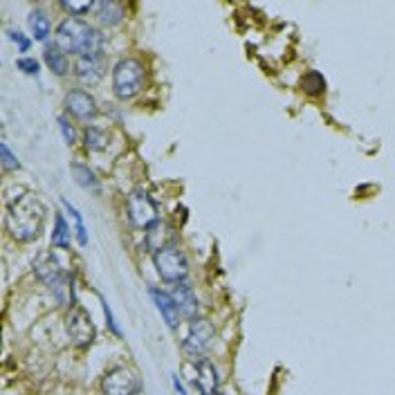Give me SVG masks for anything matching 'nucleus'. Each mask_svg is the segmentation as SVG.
<instances>
[{
  "instance_id": "8",
  "label": "nucleus",
  "mask_w": 395,
  "mask_h": 395,
  "mask_svg": "<svg viewBox=\"0 0 395 395\" xmlns=\"http://www.w3.org/2000/svg\"><path fill=\"white\" fill-rule=\"evenodd\" d=\"M34 274L45 283L47 288L61 290L65 281V272L61 268V263L56 261V256L52 252H41L34 261Z\"/></svg>"
},
{
  "instance_id": "4",
  "label": "nucleus",
  "mask_w": 395,
  "mask_h": 395,
  "mask_svg": "<svg viewBox=\"0 0 395 395\" xmlns=\"http://www.w3.org/2000/svg\"><path fill=\"white\" fill-rule=\"evenodd\" d=\"M153 261H156V268H158V274L162 277V281L180 283L186 279L189 261H186L184 252L180 250V245H171L167 250L153 254Z\"/></svg>"
},
{
  "instance_id": "12",
  "label": "nucleus",
  "mask_w": 395,
  "mask_h": 395,
  "mask_svg": "<svg viewBox=\"0 0 395 395\" xmlns=\"http://www.w3.org/2000/svg\"><path fill=\"white\" fill-rule=\"evenodd\" d=\"M195 380L193 386L200 395H216L218 393V373L209 359H195Z\"/></svg>"
},
{
  "instance_id": "1",
  "label": "nucleus",
  "mask_w": 395,
  "mask_h": 395,
  "mask_svg": "<svg viewBox=\"0 0 395 395\" xmlns=\"http://www.w3.org/2000/svg\"><path fill=\"white\" fill-rule=\"evenodd\" d=\"M45 225V207L34 193H25L7 204L5 227L19 243L36 240Z\"/></svg>"
},
{
  "instance_id": "27",
  "label": "nucleus",
  "mask_w": 395,
  "mask_h": 395,
  "mask_svg": "<svg viewBox=\"0 0 395 395\" xmlns=\"http://www.w3.org/2000/svg\"><path fill=\"white\" fill-rule=\"evenodd\" d=\"M58 124H61V133L65 137V142L67 144H74L76 142V131H74V126H72L70 119H67L65 115H61V117H58Z\"/></svg>"
},
{
  "instance_id": "15",
  "label": "nucleus",
  "mask_w": 395,
  "mask_h": 395,
  "mask_svg": "<svg viewBox=\"0 0 395 395\" xmlns=\"http://www.w3.org/2000/svg\"><path fill=\"white\" fill-rule=\"evenodd\" d=\"M151 299L156 301V306H158V310H160V314H162V319L167 321V325L171 330H175L178 328V323H180V310H178V306H175V301H173V297L169 295V292H162V290H158V288H151Z\"/></svg>"
},
{
  "instance_id": "16",
  "label": "nucleus",
  "mask_w": 395,
  "mask_h": 395,
  "mask_svg": "<svg viewBox=\"0 0 395 395\" xmlns=\"http://www.w3.org/2000/svg\"><path fill=\"white\" fill-rule=\"evenodd\" d=\"M43 56H45V63L54 74H58V76L67 74V67H70V65H67V56H65L63 47L58 45V43H47Z\"/></svg>"
},
{
  "instance_id": "5",
  "label": "nucleus",
  "mask_w": 395,
  "mask_h": 395,
  "mask_svg": "<svg viewBox=\"0 0 395 395\" xmlns=\"http://www.w3.org/2000/svg\"><path fill=\"white\" fill-rule=\"evenodd\" d=\"M126 211H128V220H131V225L140 227V229H149L153 222L160 220L158 218V204L149 195V191H144V189H135V191L128 195Z\"/></svg>"
},
{
  "instance_id": "10",
  "label": "nucleus",
  "mask_w": 395,
  "mask_h": 395,
  "mask_svg": "<svg viewBox=\"0 0 395 395\" xmlns=\"http://www.w3.org/2000/svg\"><path fill=\"white\" fill-rule=\"evenodd\" d=\"M171 245H178V234L175 229L164 220H156L153 225L146 229V250L158 254L162 250H167Z\"/></svg>"
},
{
  "instance_id": "18",
  "label": "nucleus",
  "mask_w": 395,
  "mask_h": 395,
  "mask_svg": "<svg viewBox=\"0 0 395 395\" xmlns=\"http://www.w3.org/2000/svg\"><path fill=\"white\" fill-rule=\"evenodd\" d=\"M30 30L34 34V39L36 41H45L50 36V19L45 12L41 10H34L30 14Z\"/></svg>"
},
{
  "instance_id": "19",
  "label": "nucleus",
  "mask_w": 395,
  "mask_h": 395,
  "mask_svg": "<svg viewBox=\"0 0 395 395\" xmlns=\"http://www.w3.org/2000/svg\"><path fill=\"white\" fill-rule=\"evenodd\" d=\"M52 245L61 247V250H67V247H70V229H67V222L63 218V213H56V218H54Z\"/></svg>"
},
{
  "instance_id": "22",
  "label": "nucleus",
  "mask_w": 395,
  "mask_h": 395,
  "mask_svg": "<svg viewBox=\"0 0 395 395\" xmlns=\"http://www.w3.org/2000/svg\"><path fill=\"white\" fill-rule=\"evenodd\" d=\"M63 207L67 209V213L72 216L74 225H76V240H79V245H88V234H85V225H83V216L79 213V209L72 207L70 202L63 200Z\"/></svg>"
},
{
  "instance_id": "20",
  "label": "nucleus",
  "mask_w": 395,
  "mask_h": 395,
  "mask_svg": "<svg viewBox=\"0 0 395 395\" xmlns=\"http://www.w3.org/2000/svg\"><path fill=\"white\" fill-rule=\"evenodd\" d=\"M106 146H108V137L101 128H97V126L85 128V149L92 153H99V151H104Z\"/></svg>"
},
{
  "instance_id": "25",
  "label": "nucleus",
  "mask_w": 395,
  "mask_h": 395,
  "mask_svg": "<svg viewBox=\"0 0 395 395\" xmlns=\"http://www.w3.org/2000/svg\"><path fill=\"white\" fill-rule=\"evenodd\" d=\"M61 7L70 12L72 16H76V19H79L81 14H88V12L94 10V3H61Z\"/></svg>"
},
{
  "instance_id": "13",
  "label": "nucleus",
  "mask_w": 395,
  "mask_h": 395,
  "mask_svg": "<svg viewBox=\"0 0 395 395\" xmlns=\"http://www.w3.org/2000/svg\"><path fill=\"white\" fill-rule=\"evenodd\" d=\"M171 297H173V301H175V306H178L180 314L193 321L195 317H198V310H200L193 288L189 286V283L180 281V283H175V288H173V292H171Z\"/></svg>"
},
{
  "instance_id": "9",
  "label": "nucleus",
  "mask_w": 395,
  "mask_h": 395,
  "mask_svg": "<svg viewBox=\"0 0 395 395\" xmlns=\"http://www.w3.org/2000/svg\"><path fill=\"white\" fill-rule=\"evenodd\" d=\"M213 325L204 319H193L191 325H189V332L182 341V348L189 355H202L204 350L211 346L213 341Z\"/></svg>"
},
{
  "instance_id": "7",
  "label": "nucleus",
  "mask_w": 395,
  "mask_h": 395,
  "mask_svg": "<svg viewBox=\"0 0 395 395\" xmlns=\"http://www.w3.org/2000/svg\"><path fill=\"white\" fill-rule=\"evenodd\" d=\"M65 328H67V334H70V339L79 348L90 346V343L94 341V323L90 319L88 310L81 306H72V310L67 312Z\"/></svg>"
},
{
  "instance_id": "3",
  "label": "nucleus",
  "mask_w": 395,
  "mask_h": 395,
  "mask_svg": "<svg viewBox=\"0 0 395 395\" xmlns=\"http://www.w3.org/2000/svg\"><path fill=\"white\" fill-rule=\"evenodd\" d=\"M146 67L140 58H122L113 67V90L119 99H133L144 88Z\"/></svg>"
},
{
  "instance_id": "6",
  "label": "nucleus",
  "mask_w": 395,
  "mask_h": 395,
  "mask_svg": "<svg viewBox=\"0 0 395 395\" xmlns=\"http://www.w3.org/2000/svg\"><path fill=\"white\" fill-rule=\"evenodd\" d=\"M104 395H140L142 391V382L137 377L135 371L126 366H117L113 371H108L104 377Z\"/></svg>"
},
{
  "instance_id": "14",
  "label": "nucleus",
  "mask_w": 395,
  "mask_h": 395,
  "mask_svg": "<svg viewBox=\"0 0 395 395\" xmlns=\"http://www.w3.org/2000/svg\"><path fill=\"white\" fill-rule=\"evenodd\" d=\"M74 74L79 76L83 83H97L104 76V56L92 54V56H79L74 63Z\"/></svg>"
},
{
  "instance_id": "26",
  "label": "nucleus",
  "mask_w": 395,
  "mask_h": 395,
  "mask_svg": "<svg viewBox=\"0 0 395 395\" xmlns=\"http://www.w3.org/2000/svg\"><path fill=\"white\" fill-rule=\"evenodd\" d=\"M16 67H19L21 72L30 74V76H36L39 74V61H36V58H30V56L19 58V61H16Z\"/></svg>"
},
{
  "instance_id": "21",
  "label": "nucleus",
  "mask_w": 395,
  "mask_h": 395,
  "mask_svg": "<svg viewBox=\"0 0 395 395\" xmlns=\"http://www.w3.org/2000/svg\"><path fill=\"white\" fill-rule=\"evenodd\" d=\"M72 173L76 178V182L85 189H92V191H99V182H97V175L92 173L90 167L81 164V162H74L72 164Z\"/></svg>"
},
{
  "instance_id": "29",
  "label": "nucleus",
  "mask_w": 395,
  "mask_h": 395,
  "mask_svg": "<svg viewBox=\"0 0 395 395\" xmlns=\"http://www.w3.org/2000/svg\"><path fill=\"white\" fill-rule=\"evenodd\" d=\"M104 312H106V319H108V325H110V330H113L115 334H119V328H117V323H115V319H113V310L108 308V303L104 301Z\"/></svg>"
},
{
  "instance_id": "17",
  "label": "nucleus",
  "mask_w": 395,
  "mask_h": 395,
  "mask_svg": "<svg viewBox=\"0 0 395 395\" xmlns=\"http://www.w3.org/2000/svg\"><path fill=\"white\" fill-rule=\"evenodd\" d=\"M94 12H97V19L104 25H117L124 19V10L122 5L117 3H94Z\"/></svg>"
},
{
  "instance_id": "24",
  "label": "nucleus",
  "mask_w": 395,
  "mask_h": 395,
  "mask_svg": "<svg viewBox=\"0 0 395 395\" xmlns=\"http://www.w3.org/2000/svg\"><path fill=\"white\" fill-rule=\"evenodd\" d=\"M0 156H3V167H5L7 171H14V169L21 167L19 158H14V153L10 151V146H7L5 142L0 144Z\"/></svg>"
},
{
  "instance_id": "2",
  "label": "nucleus",
  "mask_w": 395,
  "mask_h": 395,
  "mask_svg": "<svg viewBox=\"0 0 395 395\" xmlns=\"http://www.w3.org/2000/svg\"><path fill=\"white\" fill-rule=\"evenodd\" d=\"M56 34H58V45L72 54L92 56L104 52V36H101V32L94 30L90 23L76 19V16L65 19L58 25Z\"/></svg>"
},
{
  "instance_id": "30",
  "label": "nucleus",
  "mask_w": 395,
  "mask_h": 395,
  "mask_svg": "<svg viewBox=\"0 0 395 395\" xmlns=\"http://www.w3.org/2000/svg\"><path fill=\"white\" fill-rule=\"evenodd\" d=\"M173 386H175V391L180 393V395H186V391H184V386L182 384H180V380H178V377L173 375Z\"/></svg>"
},
{
  "instance_id": "31",
  "label": "nucleus",
  "mask_w": 395,
  "mask_h": 395,
  "mask_svg": "<svg viewBox=\"0 0 395 395\" xmlns=\"http://www.w3.org/2000/svg\"><path fill=\"white\" fill-rule=\"evenodd\" d=\"M216 395H220V393H216Z\"/></svg>"
},
{
  "instance_id": "28",
  "label": "nucleus",
  "mask_w": 395,
  "mask_h": 395,
  "mask_svg": "<svg viewBox=\"0 0 395 395\" xmlns=\"http://www.w3.org/2000/svg\"><path fill=\"white\" fill-rule=\"evenodd\" d=\"M7 34H10V39L16 43V45H19L21 52H28V50H30V39H25V34L21 30H10Z\"/></svg>"
},
{
  "instance_id": "11",
  "label": "nucleus",
  "mask_w": 395,
  "mask_h": 395,
  "mask_svg": "<svg viewBox=\"0 0 395 395\" xmlns=\"http://www.w3.org/2000/svg\"><path fill=\"white\" fill-rule=\"evenodd\" d=\"M65 108H67V113L74 115L76 119H92L97 115V104H94V99L85 90H79V88L67 92Z\"/></svg>"
},
{
  "instance_id": "23",
  "label": "nucleus",
  "mask_w": 395,
  "mask_h": 395,
  "mask_svg": "<svg viewBox=\"0 0 395 395\" xmlns=\"http://www.w3.org/2000/svg\"><path fill=\"white\" fill-rule=\"evenodd\" d=\"M303 90L308 94H319V92L325 90V79L319 72H308L303 76Z\"/></svg>"
}]
</instances>
